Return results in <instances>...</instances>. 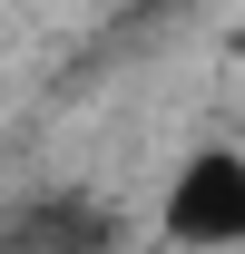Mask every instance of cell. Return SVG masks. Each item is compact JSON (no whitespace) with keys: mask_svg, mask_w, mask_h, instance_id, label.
<instances>
[{"mask_svg":"<svg viewBox=\"0 0 245 254\" xmlns=\"http://www.w3.org/2000/svg\"><path fill=\"white\" fill-rule=\"evenodd\" d=\"M167 235L177 245H245V157H226V147L186 157V176L167 186Z\"/></svg>","mask_w":245,"mask_h":254,"instance_id":"6da1fadb","label":"cell"}]
</instances>
